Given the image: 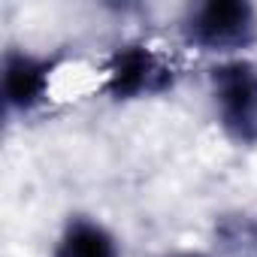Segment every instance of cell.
Here are the masks:
<instances>
[{"label":"cell","mask_w":257,"mask_h":257,"mask_svg":"<svg viewBox=\"0 0 257 257\" xmlns=\"http://www.w3.org/2000/svg\"><path fill=\"white\" fill-rule=\"evenodd\" d=\"M182 34L200 52L221 55L224 61L242 58L257 43V7L248 0H206L188 10Z\"/></svg>","instance_id":"cell-1"},{"label":"cell","mask_w":257,"mask_h":257,"mask_svg":"<svg viewBox=\"0 0 257 257\" xmlns=\"http://www.w3.org/2000/svg\"><path fill=\"white\" fill-rule=\"evenodd\" d=\"M209 91L215 118L230 143L257 146V64L248 58H230L212 67Z\"/></svg>","instance_id":"cell-2"},{"label":"cell","mask_w":257,"mask_h":257,"mask_svg":"<svg viewBox=\"0 0 257 257\" xmlns=\"http://www.w3.org/2000/svg\"><path fill=\"white\" fill-rule=\"evenodd\" d=\"M176 85L173 64L146 43H121L103 67V91L115 103L161 97Z\"/></svg>","instance_id":"cell-3"},{"label":"cell","mask_w":257,"mask_h":257,"mask_svg":"<svg viewBox=\"0 0 257 257\" xmlns=\"http://www.w3.org/2000/svg\"><path fill=\"white\" fill-rule=\"evenodd\" d=\"M58 61L28 49H7L0 61V94L10 115H34L52 94Z\"/></svg>","instance_id":"cell-4"},{"label":"cell","mask_w":257,"mask_h":257,"mask_svg":"<svg viewBox=\"0 0 257 257\" xmlns=\"http://www.w3.org/2000/svg\"><path fill=\"white\" fill-rule=\"evenodd\" d=\"M52 257H124L115 233L91 218V215H70L61 227Z\"/></svg>","instance_id":"cell-5"},{"label":"cell","mask_w":257,"mask_h":257,"mask_svg":"<svg viewBox=\"0 0 257 257\" xmlns=\"http://www.w3.org/2000/svg\"><path fill=\"white\" fill-rule=\"evenodd\" d=\"M167 257H209L206 251H176V254H167Z\"/></svg>","instance_id":"cell-6"}]
</instances>
